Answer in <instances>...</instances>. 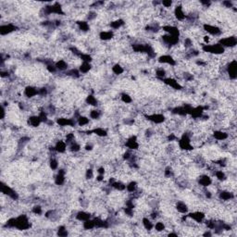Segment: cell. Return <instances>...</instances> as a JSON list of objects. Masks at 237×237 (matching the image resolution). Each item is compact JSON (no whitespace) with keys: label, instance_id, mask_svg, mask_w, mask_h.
<instances>
[{"label":"cell","instance_id":"6da1fadb","mask_svg":"<svg viewBox=\"0 0 237 237\" xmlns=\"http://www.w3.org/2000/svg\"><path fill=\"white\" fill-rule=\"evenodd\" d=\"M202 49L204 52L209 53V54H215V55H221L225 52V48L222 46L220 44H213V45H204L202 46Z\"/></svg>","mask_w":237,"mask_h":237},{"label":"cell","instance_id":"7a4b0ae2","mask_svg":"<svg viewBox=\"0 0 237 237\" xmlns=\"http://www.w3.org/2000/svg\"><path fill=\"white\" fill-rule=\"evenodd\" d=\"M31 224H30V221L28 219V217L24 214L19 215L18 218H16V227L18 230H28L30 229Z\"/></svg>","mask_w":237,"mask_h":237},{"label":"cell","instance_id":"3957f363","mask_svg":"<svg viewBox=\"0 0 237 237\" xmlns=\"http://www.w3.org/2000/svg\"><path fill=\"white\" fill-rule=\"evenodd\" d=\"M226 73L230 77L231 80H235L237 73V62L235 59L231 60L226 67Z\"/></svg>","mask_w":237,"mask_h":237},{"label":"cell","instance_id":"277c9868","mask_svg":"<svg viewBox=\"0 0 237 237\" xmlns=\"http://www.w3.org/2000/svg\"><path fill=\"white\" fill-rule=\"evenodd\" d=\"M1 192L3 194L7 195L12 200H18V198H19L18 193H16L11 187H9L8 184H5L4 183H2V184H1Z\"/></svg>","mask_w":237,"mask_h":237},{"label":"cell","instance_id":"5b68a950","mask_svg":"<svg viewBox=\"0 0 237 237\" xmlns=\"http://www.w3.org/2000/svg\"><path fill=\"white\" fill-rule=\"evenodd\" d=\"M218 44H220L224 48L225 47H234L237 44V40H236L235 36H229V37L220 39Z\"/></svg>","mask_w":237,"mask_h":237},{"label":"cell","instance_id":"8992f818","mask_svg":"<svg viewBox=\"0 0 237 237\" xmlns=\"http://www.w3.org/2000/svg\"><path fill=\"white\" fill-rule=\"evenodd\" d=\"M146 120H148L151 122L156 123V124H160L165 122V116L160 113H153L150 115H146Z\"/></svg>","mask_w":237,"mask_h":237},{"label":"cell","instance_id":"52a82bcc","mask_svg":"<svg viewBox=\"0 0 237 237\" xmlns=\"http://www.w3.org/2000/svg\"><path fill=\"white\" fill-rule=\"evenodd\" d=\"M204 28V31L207 32L208 33H209L210 35H213V36H218L222 33V30L217 27L215 25H211V24H204L203 26Z\"/></svg>","mask_w":237,"mask_h":237},{"label":"cell","instance_id":"ba28073f","mask_svg":"<svg viewBox=\"0 0 237 237\" xmlns=\"http://www.w3.org/2000/svg\"><path fill=\"white\" fill-rule=\"evenodd\" d=\"M162 40L165 45L171 46H175L179 43V37L170 35V34H165L162 36Z\"/></svg>","mask_w":237,"mask_h":237},{"label":"cell","instance_id":"9c48e42d","mask_svg":"<svg viewBox=\"0 0 237 237\" xmlns=\"http://www.w3.org/2000/svg\"><path fill=\"white\" fill-rule=\"evenodd\" d=\"M125 146L128 147V149L130 150H137L139 148V143H138L137 137L136 136H131L130 138H128Z\"/></svg>","mask_w":237,"mask_h":237},{"label":"cell","instance_id":"30bf717a","mask_svg":"<svg viewBox=\"0 0 237 237\" xmlns=\"http://www.w3.org/2000/svg\"><path fill=\"white\" fill-rule=\"evenodd\" d=\"M17 30V26L12 24V23H7V24H2L0 27V33L1 35H6L9 34L14 31Z\"/></svg>","mask_w":237,"mask_h":237},{"label":"cell","instance_id":"8fae6325","mask_svg":"<svg viewBox=\"0 0 237 237\" xmlns=\"http://www.w3.org/2000/svg\"><path fill=\"white\" fill-rule=\"evenodd\" d=\"M163 82L170 87H171L172 89H175V90H181L182 89V85L179 84V82H178L177 80H175V79L173 78H165Z\"/></svg>","mask_w":237,"mask_h":237},{"label":"cell","instance_id":"7c38bea8","mask_svg":"<svg viewBox=\"0 0 237 237\" xmlns=\"http://www.w3.org/2000/svg\"><path fill=\"white\" fill-rule=\"evenodd\" d=\"M159 62L161 63V64H167V65H170V66H175V65H176L175 59H174L170 55L161 56V57L159 58Z\"/></svg>","mask_w":237,"mask_h":237},{"label":"cell","instance_id":"4fadbf2b","mask_svg":"<svg viewBox=\"0 0 237 237\" xmlns=\"http://www.w3.org/2000/svg\"><path fill=\"white\" fill-rule=\"evenodd\" d=\"M219 197L221 200H223V201H232L234 199V194L230 191L223 190L219 193Z\"/></svg>","mask_w":237,"mask_h":237},{"label":"cell","instance_id":"5bb4252c","mask_svg":"<svg viewBox=\"0 0 237 237\" xmlns=\"http://www.w3.org/2000/svg\"><path fill=\"white\" fill-rule=\"evenodd\" d=\"M174 17L178 21H184L186 18L185 12L182 6H177L174 9Z\"/></svg>","mask_w":237,"mask_h":237},{"label":"cell","instance_id":"9a60e30c","mask_svg":"<svg viewBox=\"0 0 237 237\" xmlns=\"http://www.w3.org/2000/svg\"><path fill=\"white\" fill-rule=\"evenodd\" d=\"M198 184H199L202 187H208V186H209V185L212 184V180H211L210 176L204 174V175H201V176L199 177Z\"/></svg>","mask_w":237,"mask_h":237},{"label":"cell","instance_id":"2e32d148","mask_svg":"<svg viewBox=\"0 0 237 237\" xmlns=\"http://www.w3.org/2000/svg\"><path fill=\"white\" fill-rule=\"evenodd\" d=\"M65 182V170H59L57 176L55 177V184L57 185H62Z\"/></svg>","mask_w":237,"mask_h":237},{"label":"cell","instance_id":"e0dca14e","mask_svg":"<svg viewBox=\"0 0 237 237\" xmlns=\"http://www.w3.org/2000/svg\"><path fill=\"white\" fill-rule=\"evenodd\" d=\"M213 137L216 140L222 142V141H225L228 138V133L222 130H217L213 132Z\"/></svg>","mask_w":237,"mask_h":237},{"label":"cell","instance_id":"ac0fdd59","mask_svg":"<svg viewBox=\"0 0 237 237\" xmlns=\"http://www.w3.org/2000/svg\"><path fill=\"white\" fill-rule=\"evenodd\" d=\"M67 146H68V145H67V143L65 141L58 140L56 143L54 148H55L56 152H57V153H64L67 150Z\"/></svg>","mask_w":237,"mask_h":237},{"label":"cell","instance_id":"d6986e66","mask_svg":"<svg viewBox=\"0 0 237 237\" xmlns=\"http://www.w3.org/2000/svg\"><path fill=\"white\" fill-rule=\"evenodd\" d=\"M39 93V89H37L36 87L34 86H27L25 89H24V94L31 98V97H33L35 95H37Z\"/></svg>","mask_w":237,"mask_h":237},{"label":"cell","instance_id":"ffe728a7","mask_svg":"<svg viewBox=\"0 0 237 237\" xmlns=\"http://www.w3.org/2000/svg\"><path fill=\"white\" fill-rule=\"evenodd\" d=\"M41 122H42V121H41L40 117L37 116V115L31 116V117L29 118V120H28V123H29V125L32 126V127H38L39 125H40Z\"/></svg>","mask_w":237,"mask_h":237},{"label":"cell","instance_id":"44dd1931","mask_svg":"<svg viewBox=\"0 0 237 237\" xmlns=\"http://www.w3.org/2000/svg\"><path fill=\"white\" fill-rule=\"evenodd\" d=\"M175 208L179 213H182V214L188 213V206L183 201H178L175 205Z\"/></svg>","mask_w":237,"mask_h":237},{"label":"cell","instance_id":"7402d4cb","mask_svg":"<svg viewBox=\"0 0 237 237\" xmlns=\"http://www.w3.org/2000/svg\"><path fill=\"white\" fill-rule=\"evenodd\" d=\"M75 217H76V219L78 221H80V222H85V221L91 219L90 213L85 212V211H79V212H77Z\"/></svg>","mask_w":237,"mask_h":237},{"label":"cell","instance_id":"603a6c76","mask_svg":"<svg viewBox=\"0 0 237 237\" xmlns=\"http://www.w3.org/2000/svg\"><path fill=\"white\" fill-rule=\"evenodd\" d=\"M114 36V33L111 32V31H103L99 33V37L101 40H104V41H108L110 40V39H112Z\"/></svg>","mask_w":237,"mask_h":237},{"label":"cell","instance_id":"cb8c5ba5","mask_svg":"<svg viewBox=\"0 0 237 237\" xmlns=\"http://www.w3.org/2000/svg\"><path fill=\"white\" fill-rule=\"evenodd\" d=\"M55 66H56V68L57 69V70L65 71V70H68V66H69V65H68V63H67L65 60H63V59H60V60H58V61L56 62Z\"/></svg>","mask_w":237,"mask_h":237},{"label":"cell","instance_id":"d4e9b609","mask_svg":"<svg viewBox=\"0 0 237 237\" xmlns=\"http://www.w3.org/2000/svg\"><path fill=\"white\" fill-rule=\"evenodd\" d=\"M110 187H113L114 189H116V190H118V191H124V190H126V184H124L122 182H121V181H115L111 185H110Z\"/></svg>","mask_w":237,"mask_h":237},{"label":"cell","instance_id":"484cf974","mask_svg":"<svg viewBox=\"0 0 237 237\" xmlns=\"http://www.w3.org/2000/svg\"><path fill=\"white\" fill-rule=\"evenodd\" d=\"M89 122H90V120L87 117H84V116H80L77 118V124L81 127L88 125Z\"/></svg>","mask_w":237,"mask_h":237},{"label":"cell","instance_id":"4316f807","mask_svg":"<svg viewBox=\"0 0 237 237\" xmlns=\"http://www.w3.org/2000/svg\"><path fill=\"white\" fill-rule=\"evenodd\" d=\"M92 132L95 133L97 136H99V137H106L108 135L107 130H105L104 128H101V127H97V128L94 129L92 131Z\"/></svg>","mask_w":237,"mask_h":237},{"label":"cell","instance_id":"83f0119b","mask_svg":"<svg viewBox=\"0 0 237 237\" xmlns=\"http://www.w3.org/2000/svg\"><path fill=\"white\" fill-rule=\"evenodd\" d=\"M91 68H92V66L89 62H83L82 65L80 66V68H79V71L81 73H87V72H89Z\"/></svg>","mask_w":237,"mask_h":237},{"label":"cell","instance_id":"f1b7e54d","mask_svg":"<svg viewBox=\"0 0 237 237\" xmlns=\"http://www.w3.org/2000/svg\"><path fill=\"white\" fill-rule=\"evenodd\" d=\"M214 176H216V178L220 182H223L227 179V176H226V174L223 170H216L215 173H214Z\"/></svg>","mask_w":237,"mask_h":237},{"label":"cell","instance_id":"f546056e","mask_svg":"<svg viewBox=\"0 0 237 237\" xmlns=\"http://www.w3.org/2000/svg\"><path fill=\"white\" fill-rule=\"evenodd\" d=\"M123 24H124V22L122 21V19H116V21H114V22H111L110 27L114 30H118L122 26H123Z\"/></svg>","mask_w":237,"mask_h":237},{"label":"cell","instance_id":"4dcf8cb0","mask_svg":"<svg viewBox=\"0 0 237 237\" xmlns=\"http://www.w3.org/2000/svg\"><path fill=\"white\" fill-rule=\"evenodd\" d=\"M85 101H86V104H88V105H90V106H93V107H96V106H97V103H98V101H97V99H96V97H94L93 94H89V95L86 97Z\"/></svg>","mask_w":237,"mask_h":237},{"label":"cell","instance_id":"1f68e13d","mask_svg":"<svg viewBox=\"0 0 237 237\" xmlns=\"http://www.w3.org/2000/svg\"><path fill=\"white\" fill-rule=\"evenodd\" d=\"M142 222H143V225H144V227H145L146 230L151 231V230L154 228V224H153V222H152V221H151L150 219H148V218H144Z\"/></svg>","mask_w":237,"mask_h":237},{"label":"cell","instance_id":"d6a6232c","mask_svg":"<svg viewBox=\"0 0 237 237\" xmlns=\"http://www.w3.org/2000/svg\"><path fill=\"white\" fill-rule=\"evenodd\" d=\"M83 226H84V228L85 230H92V229L95 228L94 221V220H91V219H89V220H87V221L84 222V224H83Z\"/></svg>","mask_w":237,"mask_h":237},{"label":"cell","instance_id":"836d02e7","mask_svg":"<svg viewBox=\"0 0 237 237\" xmlns=\"http://www.w3.org/2000/svg\"><path fill=\"white\" fill-rule=\"evenodd\" d=\"M77 25L79 27V30H81L82 32L89 31V24L87 23V22H77Z\"/></svg>","mask_w":237,"mask_h":237},{"label":"cell","instance_id":"e575fe53","mask_svg":"<svg viewBox=\"0 0 237 237\" xmlns=\"http://www.w3.org/2000/svg\"><path fill=\"white\" fill-rule=\"evenodd\" d=\"M90 118L92 120H98L101 116V111L99 109H93L90 111Z\"/></svg>","mask_w":237,"mask_h":237},{"label":"cell","instance_id":"d590c367","mask_svg":"<svg viewBox=\"0 0 237 237\" xmlns=\"http://www.w3.org/2000/svg\"><path fill=\"white\" fill-rule=\"evenodd\" d=\"M112 71H113V73H115L116 75H120V74L123 73L124 69H123L120 64H115V65L112 67Z\"/></svg>","mask_w":237,"mask_h":237},{"label":"cell","instance_id":"8d00e7d4","mask_svg":"<svg viewBox=\"0 0 237 237\" xmlns=\"http://www.w3.org/2000/svg\"><path fill=\"white\" fill-rule=\"evenodd\" d=\"M137 189V183L136 182H130L127 185H126V190L131 194V193H133L134 191H136Z\"/></svg>","mask_w":237,"mask_h":237},{"label":"cell","instance_id":"74e56055","mask_svg":"<svg viewBox=\"0 0 237 237\" xmlns=\"http://www.w3.org/2000/svg\"><path fill=\"white\" fill-rule=\"evenodd\" d=\"M121 99H122V101L124 103V104H130V103H132V97L128 94H122V95H121Z\"/></svg>","mask_w":237,"mask_h":237},{"label":"cell","instance_id":"f35d334b","mask_svg":"<svg viewBox=\"0 0 237 237\" xmlns=\"http://www.w3.org/2000/svg\"><path fill=\"white\" fill-rule=\"evenodd\" d=\"M166 70L163 69V68H160V69H157L156 70V77H159V78H160V79H164L166 78Z\"/></svg>","mask_w":237,"mask_h":237},{"label":"cell","instance_id":"ab89813d","mask_svg":"<svg viewBox=\"0 0 237 237\" xmlns=\"http://www.w3.org/2000/svg\"><path fill=\"white\" fill-rule=\"evenodd\" d=\"M154 228L156 231L157 232H163L165 230V224L161 222H157L155 225H154Z\"/></svg>","mask_w":237,"mask_h":237},{"label":"cell","instance_id":"60d3db41","mask_svg":"<svg viewBox=\"0 0 237 237\" xmlns=\"http://www.w3.org/2000/svg\"><path fill=\"white\" fill-rule=\"evenodd\" d=\"M49 165L51 170H57L58 168V161L55 159V157H52L49 161Z\"/></svg>","mask_w":237,"mask_h":237},{"label":"cell","instance_id":"b9f144b4","mask_svg":"<svg viewBox=\"0 0 237 237\" xmlns=\"http://www.w3.org/2000/svg\"><path fill=\"white\" fill-rule=\"evenodd\" d=\"M80 57L82 58V60L84 62H89L90 63L92 61V57L89 54H82Z\"/></svg>","mask_w":237,"mask_h":237},{"label":"cell","instance_id":"7bdbcfd3","mask_svg":"<svg viewBox=\"0 0 237 237\" xmlns=\"http://www.w3.org/2000/svg\"><path fill=\"white\" fill-rule=\"evenodd\" d=\"M33 213L35 214V215H41L43 210H42V207L41 206H34L32 209Z\"/></svg>","mask_w":237,"mask_h":237},{"label":"cell","instance_id":"ee69618b","mask_svg":"<svg viewBox=\"0 0 237 237\" xmlns=\"http://www.w3.org/2000/svg\"><path fill=\"white\" fill-rule=\"evenodd\" d=\"M57 234L59 236H67L68 235V232H67V230H66V228L64 226H61V227L58 228Z\"/></svg>","mask_w":237,"mask_h":237},{"label":"cell","instance_id":"f6af8a7d","mask_svg":"<svg viewBox=\"0 0 237 237\" xmlns=\"http://www.w3.org/2000/svg\"><path fill=\"white\" fill-rule=\"evenodd\" d=\"M85 178H86V179H89V180L93 179V178H94V171H93V170L88 169V170H86V172H85Z\"/></svg>","mask_w":237,"mask_h":237},{"label":"cell","instance_id":"bcb514c9","mask_svg":"<svg viewBox=\"0 0 237 237\" xmlns=\"http://www.w3.org/2000/svg\"><path fill=\"white\" fill-rule=\"evenodd\" d=\"M95 18H96V13L94 12V11H90L87 14V19H88V21H92V19H94Z\"/></svg>","mask_w":237,"mask_h":237},{"label":"cell","instance_id":"7dc6e473","mask_svg":"<svg viewBox=\"0 0 237 237\" xmlns=\"http://www.w3.org/2000/svg\"><path fill=\"white\" fill-rule=\"evenodd\" d=\"M161 5L166 8V9H169L172 6V1H162L161 2Z\"/></svg>","mask_w":237,"mask_h":237},{"label":"cell","instance_id":"c3c4849f","mask_svg":"<svg viewBox=\"0 0 237 237\" xmlns=\"http://www.w3.org/2000/svg\"><path fill=\"white\" fill-rule=\"evenodd\" d=\"M222 4L225 6V8H228V9H232V8H233V7H232V1H224V2H222Z\"/></svg>","mask_w":237,"mask_h":237}]
</instances>
